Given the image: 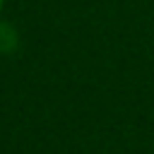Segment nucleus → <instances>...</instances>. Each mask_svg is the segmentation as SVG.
<instances>
[{"mask_svg": "<svg viewBox=\"0 0 154 154\" xmlns=\"http://www.w3.org/2000/svg\"><path fill=\"white\" fill-rule=\"evenodd\" d=\"M2 2H5V0H0V10H2Z\"/></svg>", "mask_w": 154, "mask_h": 154, "instance_id": "obj_1", "label": "nucleus"}]
</instances>
